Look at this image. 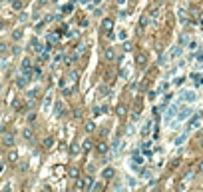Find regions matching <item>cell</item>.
Wrapping results in <instances>:
<instances>
[{
    "instance_id": "obj_33",
    "label": "cell",
    "mask_w": 203,
    "mask_h": 192,
    "mask_svg": "<svg viewBox=\"0 0 203 192\" xmlns=\"http://www.w3.org/2000/svg\"><path fill=\"white\" fill-rule=\"evenodd\" d=\"M2 26H4V22H2V20H0V30H2Z\"/></svg>"
},
{
    "instance_id": "obj_15",
    "label": "cell",
    "mask_w": 203,
    "mask_h": 192,
    "mask_svg": "<svg viewBox=\"0 0 203 192\" xmlns=\"http://www.w3.org/2000/svg\"><path fill=\"white\" fill-rule=\"evenodd\" d=\"M24 6V0H12V8L14 10H22Z\"/></svg>"
},
{
    "instance_id": "obj_21",
    "label": "cell",
    "mask_w": 203,
    "mask_h": 192,
    "mask_svg": "<svg viewBox=\"0 0 203 192\" xmlns=\"http://www.w3.org/2000/svg\"><path fill=\"white\" fill-rule=\"evenodd\" d=\"M12 38H14V40H20V38H22V32H20V30H14V32H12Z\"/></svg>"
},
{
    "instance_id": "obj_20",
    "label": "cell",
    "mask_w": 203,
    "mask_h": 192,
    "mask_svg": "<svg viewBox=\"0 0 203 192\" xmlns=\"http://www.w3.org/2000/svg\"><path fill=\"white\" fill-rule=\"evenodd\" d=\"M102 176H104V178H108V180H110V178L113 176V168H106L104 172H102Z\"/></svg>"
},
{
    "instance_id": "obj_2",
    "label": "cell",
    "mask_w": 203,
    "mask_h": 192,
    "mask_svg": "<svg viewBox=\"0 0 203 192\" xmlns=\"http://www.w3.org/2000/svg\"><path fill=\"white\" fill-rule=\"evenodd\" d=\"M2 144H4V146H14V134H12V132H6V134L2 136Z\"/></svg>"
},
{
    "instance_id": "obj_25",
    "label": "cell",
    "mask_w": 203,
    "mask_h": 192,
    "mask_svg": "<svg viewBox=\"0 0 203 192\" xmlns=\"http://www.w3.org/2000/svg\"><path fill=\"white\" fill-rule=\"evenodd\" d=\"M84 50H86V46H84V44H78V48H76V54H82Z\"/></svg>"
},
{
    "instance_id": "obj_29",
    "label": "cell",
    "mask_w": 203,
    "mask_h": 192,
    "mask_svg": "<svg viewBox=\"0 0 203 192\" xmlns=\"http://www.w3.org/2000/svg\"><path fill=\"white\" fill-rule=\"evenodd\" d=\"M72 10H74V6H72V4H68V6H64V12H66V14H68V12H72Z\"/></svg>"
},
{
    "instance_id": "obj_6",
    "label": "cell",
    "mask_w": 203,
    "mask_h": 192,
    "mask_svg": "<svg viewBox=\"0 0 203 192\" xmlns=\"http://www.w3.org/2000/svg\"><path fill=\"white\" fill-rule=\"evenodd\" d=\"M96 152H98V154H106V152H108V144H106V142H98V144H96Z\"/></svg>"
},
{
    "instance_id": "obj_17",
    "label": "cell",
    "mask_w": 203,
    "mask_h": 192,
    "mask_svg": "<svg viewBox=\"0 0 203 192\" xmlns=\"http://www.w3.org/2000/svg\"><path fill=\"white\" fill-rule=\"evenodd\" d=\"M92 146H94V142H92V140H84V142H82V148H84L86 152H88V150H92Z\"/></svg>"
},
{
    "instance_id": "obj_36",
    "label": "cell",
    "mask_w": 203,
    "mask_h": 192,
    "mask_svg": "<svg viewBox=\"0 0 203 192\" xmlns=\"http://www.w3.org/2000/svg\"><path fill=\"white\" fill-rule=\"evenodd\" d=\"M0 172H2V164H0Z\"/></svg>"
},
{
    "instance_id": "obj_1",
    "label": "cell",
    "mask_w": 203,
    "mask_h": 192,
    "mask_svg": "<svg viewBox=\"0 0 203 192\" xmlns=\"http://www.w3.org/2000/svg\"><path fill=\"white\" fill-rule=\"evenodd\" d=\"M112 28H113V20L112 18H104V20H102V30H104L106 34L112 32Z\"/></svg>"
},
{
    "instance_id": "obj_9",
    "label": "cell",
    "mask_w": 203,
    "mask_h": 192,
    "mask_svg": "<svg viewBox=\"0 0 203 192\" xmlns=\"http://www.w3.org/2000/svg\"><path fill=\"white\" fill-rule=\"evenodd\" d=\"M54 112H56V116H62V114H64V104H62L60 100L54 104Z\"/></svg>"
},
{
    "instance_id": "obj_14",
    "label": "cell",
    "mask_w": 203,
    "mask_h": 192,
    "mask_svg": "<svg viewBox=\"0 0 203 192\" xmlns=\"http://www.w3.org/2000/svg\"><path fill=\"white\" fill-rule=\"evenodd\" d=\"M8 52H10V46L4 44V42H0V56H4V54H8Z\"/></svg>"
},
{
    "instance_id": "obj_5",
    "label": "cell",
    "mask_w": 203,
    "mask_h": 192,
    "mask_svg": "<svg viewBox=\"0 0 203 192\" xmlns=\"http://www.w3.org/2000/svg\"><path fill=\"white\" fill-rule=\"evenodd\" d=\"M26 84H28V76H26V74H20L18 80H16V86L18 88H26Z\"/></svg>"
},
{
    "instance_id": "obj_35",
    "label": "cell",
    "mask_w": 203,
    "mask_h": 192,
    "mask_svg": "<svg viewBox=\"0 0 203 192\" xmlns=\"http://www.w3.org/2000/svg\"><path fill=\"white\" fill-rule=\"evenodd\" d=\"M151 192H161V190H157V188H156V190H151Z\"/></svg>"
},
{
    "instance_id": "obj_12",
    "label": "cell",
    "mask_w": 203,
    "mask_h": 192,
    "mask_svg": "<svg viewBox=\"0 0 203 192\" xmlns=\"http://www.w3.org/2000/svg\"><path fill=\"white\" fill-rule=\"evenodd\" d=\"M126 110H128V108H126L123 104H120L118 108H116V114H118L120 118H126Z\"/></svg>"
},
{
    "instance_id": "obj_38",
    "label": "cell",
    "mask_w": 203,
    "mask_h": 192,
    "mask_svg": "<svg viewBox=\"0 0 203 192\" xmlns=\"http://www.w3.org/2000/svg\"><path fill=\"white\" fill-rule=\"evenodd\" d=\"M70 192H74V190H70Z\"/></svg>"
},
{
    "instance_id": "obj_32",
    "label": "cell",
    "mask_w": 203,
    "mask_h": 192,
    "mask_svg": "<svg viewBox=\"0 0 203 192\" xmlns=\"http://www.w3.org/2000/svg\"><path fill=\"white\" fill-rule=\"evenodd\" d=\"M2 192H10V184H6V186L2 188Z\"/></svg>"
},
{
    "instance_id": "obj_18",
    "label": "cell",
    "mask_w": 203,
    "mask_h": 192,
    "mask_svg": "<svg viewBox=\"0 0 203 192\" xmlns=\"http://www.w3.org/2000/svg\"><path fill=\"white\" fill-rule=\"evenodd\" d=\"M32 76L34 78H40V76H42V68H40V66H34L32 68Z\"/></svg>"
},
{
    "instance_id": "obj_39",
    "label": "cell",
    "mask_w": 203,
    "mask_h": 192,
    "mask_svg": "<svg viewBox=\"0 0 203 192\" xmlns=\"http://www.w3.org/2000/svg\"><path fill=\"white\" fill-rule=\"evenodd\" d=\"M197 192H199V190H197Z\"/></svg>"
},
{
    "instance_id": "obj_34",
    "label": "cell",
    "mask_w": 203,
    "mask_h": 192,
    "mask_svg": "<svg viewBox=\"0 0 203 192\" xmlns=\"http://www.w3.org/2000/svg\"><path fill=\"white\" fill-rule=\"evenodd\" d=\"M199 146H201V148H203V138H201V142H199Z\"/></svg>"
},
{
    "instance_id": "obj_31",
    "label": "cell",
    "mask_w": 203,
    "mask_h": 192,
    "mask_svg": "<svg viewBox=\"0 0 203 192\" xmlns=\"http://www.w3.org/2000/svg\"><path fill=\"white\" fill-rule=\"evenodd\" d=\"M10 52H12V54H18V52H20V48H18V46H12V50H10Z\"/></svg>"
},
{
    "instance_id": "obj_22",
    "label": "cell",
    "mask_w": 203,
    "mask_h": 192,
    "mask_svg": "<svg viewBox=\"0 0 203 192\" xmlns=\"http://www.w3.org/2000/svg\"><path fill=\"white\" fill-rule=\"evenodd\" d=\"M82 116H84V114H82V110H80V108H76V110H74V118H76V120H80Z\"/></svg>"
},
{
    "instance_id": "obj_23",
    "label": "cell",
    "mask_w": 203,
    "mask_h": 192,
    "mask_svg": "<svg viewBox=\"0 0 203 192\" xmlns=\"http://www.w3.org/2000/svg\"><path fill=\"white\" fill-rule=\"evenodd\" d=\"M149 130H151V124H149V122H147V124L143 126V130H142V134H143V136H147V132H149Z\"/></svg>"
},
{
    "instance_id": "obj_11",
    "label": "cell",
    "mask_w": 203,
    "mask_h": 192,
    "mask_svg": "<svg viewBox=\"0 0 203 192\" xmlns=\"http://www.w3.org/2000/svg\"><path fill=\"white\" fill-rule=\"evenodd\" d=\"M84 128H86V132H94V130H96V124H94V120H86Z\"/></svg>"
},
{
    "instance_id": "obj_28",
    "label": "cell",
    "mask_w": 203,
    "mask_h": 192,
    "mask_svg": "<svg viewBox=\"0 0 203 192\" xmlns=\"http://www.w3.org/2000/svg\"><path fill=\"white\" fill-rule=\"evenodd\" d=\"M26 20H28V14H26V12H22V14H20V22H26Z\"/></svg>"
},
{
    "instance_id": "obj_27",
    "label": "cell",
    "mask_w": 203,
    "mask_h": 192,
    "mask_svg": "<svg viewBox=\"0 0 203 192\" xmlns=\"http://www.w3.org/2000/svg\"><path fill=\"white\" fill-rule=\"evenodd\" d=\"M68 78H70V82H76V78H78V74H76V72H70V76H68Z\"/></svg>"
},
{
    "instance_id": "obj_3",
    "label": "cell",
    "mask_w": 203,
    "mask_h": 192,
    "mask_svg": "<svg viewBox=\"0 0 203 192\" xmlns=\"http://www.w3.org/2000/svg\"><path fill=\"white\" fill-rule=\"evenodd\" d=\"M22 138L24 140H32L34 138V128L32 126H26V128L22 130Z\"/></svg>"
},
{
    "instance_id": "obj_4",
    "label": "cell",
    "mask_w": 203,
    "mask_h": 192,
    "mask_svg": "<svg viewBox=\"0 0 203 192\" xmlns=\"http://www.w3.org/2000/svg\"><path fill=\"white\" fill-rule=\"evenodd\" d=\"M104 58L108 60V62L116 60V50H113V48H106V50H104Z\"/></svg>"
},
{
    "instance_id": "obj_24",
    "label": "cell",
    "mask_w": 203,
    "mask_h": 192,
    "mask_svg": "<svg viewBox=\"0 0 203 192\" xmlns=\"http://www.w3.org/2000/svg\"><path fill=\"white\" fill-rule=\"evenodd\" d=\"M147 20H149V16H142V22H139V24H142V28H146V26H147Z\"/></svg>"
},
{
    "instance_id": "obj_19",
    "label": "cell",
    "mask_w": 203,
    "mask_h": 192,
    "mask_svg": "<svg viewBox=\"0 0 203 192\" xmlns=\"http://www.w3.org/2000/svg\"><path fill=\"white\" fill-rule=\"evenodd\" d=\"M68 174H70L72 178H78V176H80V170H78V168H76V166H72L70 170H68Z\"/></svg>"
},
{
    "instance_id": "obj_16",
    "label": "cell",
    "mask_w": 203,
    "mask_h": 192,
    "mask_svg": "<svg viewBox=\"0 0 203 192\" xmlns=\"http://www.w3.org/2000/svg\"><path fill=\"white\" fill-rule=\"evenodd\" d=\"M80 150H82V146H80V144H76V142L70 146V154H74V156H76L78 152H80Z\"/></svg>"
},
{
    "instance_id": "obj_10",
    "label": "cell",
    "mask_w": 203,
    "mask_h": 192,
    "mask_svg": "<svg viewBox=\"0 0 203 192\" xmlns=\"http://www.w3.org/2000/svg\"><path fill=\"white\" fill-rule=\"evenodd\" d=\"M136 62H137V66H146L147 56H146V54H137V56H136Z\"/></svg>"
},
{
    "instance_id": "obj_7",
    "label": "cell",
    "mask_w": 203,
    "mask_h": 192,
    "mask_svg": "<svg viewBox=\"0 0 203 192\" xmlns=\"http://www.w3.org/2000/svg\"><path fill=\"white\" fill-rule=\"evenodd\" d=\"M30 50H32V52H36V54H40V52H44V48L40 46V44L36 42V40H32V42H30Z\"/></svg>"
},
{
    "instance_id": "obj_37",
    "label": "cell",
    "mask_w": 203,
    "mask_h": 192,
    "mask_svg": "<svg viewBox=\"0 0 203 192\" xmlns=\"http://www.w3.org/2000/svg\"><path fill=\"white\" fill-rule=\"evenodd\" d=\"M0 88H2V84H0Z\"/></svg>"
},
{
    "instance_id": "obj_30",
    "label": "cell",
    "mask_w": 203,
    "mask_h": 192,
    "mask_svg": "<svg viewBox=\"0 0 203 192\" xmlns=\"http://www.w3.org/2000/svg\"><path fill=\"white\" fill-rule=\"evenodd\" d=\"M123 50H128V52H129V50H132V44L126 42V44H123Z\"/></svg>"
},
{
    "instance_id": "obj_13",
    "label": "cell",
    "mask_w": 203,
    "mask_h": 192,
    "mask_svg": "<svg viewBox=\"0 0 203 192\" xmlns=\"http://www.w3.org/2000/svg\"><path fill=\"white\" fill-rule=\"evenodd\" d=\"M16 160H18V152H16V150H10V152H8V162L14 164Z\"/></svg>"
},
{
    "instance_id": "obj_8",
    "label": "cell",
    "mask_w": 203,
    "mask_h": 192,
    "mask_svg": "<svg viewBox=\"0 0 203 192\" xmlns=\"http://www.w3.org/2000/svg\"><path fill=\"white\" fill-rule=\"evenodd\" d=\"M54 144H56V140H54L52 136H48V138L44 140V144H42V146H44L46 150H50V148H54Z\"/></svg>"
},
{
    "instance_id": "obj_26",
    "label": "cell",
    "mask_w": 203,
    "mask_h": 192,
    "mask_svg": "<svg viewBox=\"0 0 203 192\" xmlns=\"http://www.w3.org/2000/svg\"><path fill=\"white\" fill-rule=\"evenodd\" d=\"M34 120H36V112H30L28 114V122H34Z\"/></svg>"
}]
</instances>
